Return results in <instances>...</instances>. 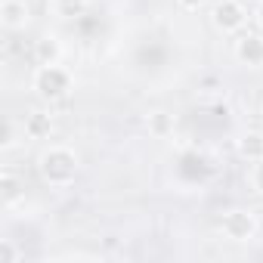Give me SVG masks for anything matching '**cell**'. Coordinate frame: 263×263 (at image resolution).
Wrapping results in <instances>:
<instances>
[{
	"label": "cell",
	"instance_id": "1",
	"mask_svg": "<svg viewBox=\"0 0 263 263\" xmlns=\"http://www.w3.org/2000/svg\"><path fill=\"white\" fill-rule=\"evenodd\" d=\"M37 174L50 189H68L81 174V158L71 146L53 143L37 155Z\"/></svg>",
	"mask_w": 263,
	"mask_h": 263
},
{
	"label": "cell",
	"instance_id": "2",
	"mask_svg": "<svg viewBox=\"0 0 263 263\" xmlns=\"http://www.w3.org/2000/svg\"><path fill=\"white\" fill-rule=\"evenodd\" d=\"M31 90H34V96L44 99V102H59V99H65V96L74 90V74H71L62 62L37 65L34 74H31Z\"/></svg>",
	"mask_w": 263,
	"mask_h": 263
},
{
	"label": "cell",
	"instance_id": "3",
	"mask_svg": "<svg viewBox=\"0 0 263 263\" xmlns=\"http://www.w3.org/2000/svg\"><path fill=\"white\" fill-rule=\"evenodd\" d=\"M260 232V220L251 208H229L220 217V235L232 245H248Z\"/></svg>",
	"mask_w": 263,
	"mask_h": 263
},
{
	"label": "cell",
	"instance_id": "4",
	"mask_svg": "<svg viewBox=\"0 0 263 263\" xmlns=\"http://www.w3.org/2000/svg\"><path fill=\"white\" fill-rule=\"evenodd\" d=\"M211 25L223 37H235L248 25V7L241 0H214L211 4Z\"/></svg>",
	"mask_w": 263,
	"mask_h": 263
},
{
	"label": "cell",
	"instance_id": "5",
	"mask_svg": "<svg viewBox=\"0 0 263 263\" xmlns=\"http://www.w3.org/2000/svg\"><path fill=\"white\" fill-rule=\"evenodd\" d=\"M232 56L245 68H263V31H241V34H235Z\"/></svg>",
	"mask_w": 263,
	"mask_h": 263
},
{
	"label": "cell",
	"instance_id": "6",
	"mask_svg": "<svg viewBox=\"0 0 263 263\" xmlns=\"http://www.w3.org/2000/svg\"><path fill=\"white\" fill-rule=\"evenodd\" d=\"M22 201H25V180L16 171L4 167L0 171V204L7 211H16Z\"/></svg>",
	"mask_w": 263,
	"mask_h": 263
},
{
	"label": "cell",
	"instance_id": "7",
	"mask_svg": "<svg viewBox=\"0 0 263 263\" xmlns=\"http://www.w3.org/2000/svg\"><path fill=\"white\" fill-rule=\"evenodd\" d=\"M31 22V7L25 0H0V25L7 31H22Z\"/></svg>",
	"mask_w": 263,
	"mask_h": 263
},
{
	"label": "cell",
	"instance_id": "8",
	"mask_svg": "<svg viewBox=\"0 0 263 263\" xmlns=\"http://www.w3.org/2000/svg\"><path fill=\"white\" fill-rule=\"evenodd\" d=\"M65 56V47L59 41V34H41L34 41V62L37 65H53V62H62Z\"/></svg>",
	"mask_w": 263,
	"mask_h": 263
},
{
	"label": "cell",
	"instance_id": "9",
	"mask_svg": "<svg viewBox=\"0 0 263 263\" xmlns=\"http://www.w3.org/2000/svg\"><path fill=\"white\" fill-rule=\"evenodd\" d=\"M235 152L241 161L254 164L263 158V130H245V134H238L235 140Z\"/></svg>",
	"mask_w": 263,
	"mask_h": 263
},
{
	"label": "cell",
	"instance_id": "10",
	"mask_svg": "<svg viewBox=\"0 0 263 263\" xmlns=\"http://www.w3.org/2000/svg\"><path fill=\"white\" fill-rule=\"evenodd\" d=\"M47 10L59 22H74L90 10V0H47Z\"/></svg>",
	"mask_w": 263,
	"mask_h": 263
},
{
	"label": "cell",
	"instance_id": "11",
	"mask_svg": "<svg viewBox=\"0 0 263 263\" xmlns=\"http://www.w3.org/2000/svg\"><path fill=\"white\" fill-rule=\"evenodd\" d=\"M22 127H25V137L28 140H50V134H53V115L50 111H28L25 115V121H22Z\"/></svg>",
	"mask_w": 263,
	"mask_h": 263
},
{
	"label": "cell",
	"instance_id": "12",
	"mask_svg": "<svg viewBox=\"0 0 263 263\" xmlns=\"http://www.w3.org/2000/svg\"><path fill=\"white\" fill-rule=\"evenodd\" d=\"M146 130H149V137H155V140H167V137H174V130H177V118L171 111L158 108V111H152L146 118Z\"/></svg>",
	"mask_w": 263,
	"mask_h": 263
},
{
	"label": "cell",
	"instance_id": "13",
	"mask_svg": "<svg viewBox=\"0 0 263 263\" xmlns=\"http://www.w3.org/2000/svg\"><path fill=\"white\" fill-rule=\"evenodd\" d=\"M19 140H25V127L16 124L13 118H7L4 127H0V152H13L19 146Z\"/></svg>",
	"mask_w": 263,
	"mask_h": 263
},
{
	"label": "cell",
	"instance_id": "14",
	"mask_svg": "<svg viewBox=\"0 0 263 263\" xmlns=\"http://www.w3.org/2000/svg\"><path fill=\"white\" fill-rule=\"evenodd\" d=\"M248 183H251V189H254L257 195H263V158L248 167Z\"/></svg>",
	"mask_w": 263,
	"mask_h": 263
},
{
	"label": "cell",
	"instance_id": "15",
	"mask_svg": "<svg viewBox=\"0 0 263 263\" xmlns=\"http://www.w3.org/2000/svg\"><path fill=\"white\" fill-rule=\"evenodd\" d=\"M22 257V251L10 241V238H4V241H0V263H16Z\"/></svg>",
	"mask_w": 263,
	"mask_h": 263
},
{
	"label": "cell",
	"instance_id": "16",
	"mask_svg": "<svg viewBox=\"0 0 263 263\" xmlns=\"http://www.w3.org/2000/svg\"><path fill=\"white\" fill-rule=\"evenodd\" d=\"M174 4L180 7V10H186V13H198V10H204L211 0H174Z\"/></svg>",
	"mask_w": 263,
	"mask_h": 263
},
{
	"label": "cell",
	"instance_id": "17",
	"mask_svg": "<svg viewBox=\"0 0 263 263\" xmlns=\"http://www.w3.org/2000/svg\"><path fill=\"white\" fill-rule=\"evenodd\" d=\"M254 22H257V28L263 31V0L257 4V10H254Z\"/></svg>",
	"mask_w": 263,
	"mask_h": 263
},
{
	"label": "cell",
	"instance_id": "18",
	"mask_svg": "<svg viewBox=\"0 0 263 263\" xmlns=\"http://www.w3.org/2000/svg\"><path fill=\"white\" fill-rule=\"evenodd\" d=\"M257 4H260V0H257Z\"/></svg>",
	"mask_w": 263,
	"mask_h": 263
}]
</instances>
